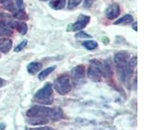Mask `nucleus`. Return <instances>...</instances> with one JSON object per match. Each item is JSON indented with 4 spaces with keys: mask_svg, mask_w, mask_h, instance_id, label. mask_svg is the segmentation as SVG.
Here are the masks:
<instances>
[{
    "mask_svg": "<svg viewBox=\"0 0 148 130\" xmlns=\"http://www.w3.org/2000/svg\"><path fill=\"white\" fill-rule=\"evenodd\" d=\"M28 124L32 126H42L51 120L59 121L63 118V112L58 108H49L44 106L34 105L26 113Z\"/></svg>",
    "mask_w": 148,
    "mask_h": 130,
    "instance_id": "f257e3e1",
    "label": "nucleus"
},
{
    "mask_svg": "<svg viewBox=\"0 0 148 130\" xmlns=\"http://www.w3.org/2000/svg\"><path fill=\"white\" fill-rule=\"evenodd\" d=\"M129 60L130 54L125 51H119L114 56V62L116 74L118 75L119 78L122 81H123L124 73Z\"/></svg>",
    "mask_w": 148,
    "mask_h": 130,
    "instance_id": "f03ea898",
    "label": "nucleus"
},
{
    "mask_svg": "<svg viewBox=\"0 0 148 130\" xmlns=\"http://www.w3.org/2000/svg\"><path fill=\"white\" fill-rule=\"evenodd\" d=\"M88 77L94 82L102 81L104 77L103 63L97 59H92L88 68Z\"/></svg>",
    "mask_w": 148,
    "mask_h": 130,
    "instance_id": "7ed1b4c3",
    "label": "nucleus"
},
{
    "mask_svg": "<svg viewBox=\"0 0 148 130\" xmlns=\"http://www.w3.org/2000/svg\"><path fill=\"white\" fill-rule=\"evenodd\" d=\"M34 98L38 103L42 105H49L53 101V86L50 83H47L42 88L40 89L34 95Z\"/></svg>",
    "mask_w": 148,
    "mask_h": 130,
    "instance_id": "20e7f679",
    "label": "nucleus"
},
{
    "mask_svg": "<svg viewBox=\"0 0 148 130\" xmlns=\"http://www.w3.org/2000/svg\"><path fill=\"white\" fill-rule=\"evenodd\" d=\"M53 87L56 91L61 95H66L72 89L70 78L66 74H62L55 80Z\"/></svg>",
    "mask_w": 148,
    "mask_h": 130,
    "instance_id": "39448f33",
    "label": "nucleus"
},
{
    "mask_svg": "<svg viewBox=\"0 0 148 130\" xmlns=\"http://www.w3.org/2000/svg\"><path fill=\"white\" fill-rule=\"evenodd\" d=\"M71 79L75 86H80L85 80V67L82 65L74 67L71 70Z\"/></svg>",
    "mask_w": 148,
    "mask_h": 130,
    "instance_id": "423d86ee",
    "label": "nucleus"
},
{
    "mask_svg": "<svg viewBox=\"0 0 148 130\" xmlns=\"http://www.w3.org/2000/svg\"><path fill=\"white\" fill-rule=\"evenodd\" d=\"M90 21V16L86 15H79L78 17L77 20L73 24L71 27V30L73 32L79 31L86 28V27L89 24Z\"/></svg>",
    "mask_w": 148,
    "mask_h": 130,
    "instance_id": "0eeeda50",
    "label": "nucleus"
},
{
    "mask_svg": "<svg viewBox=\"0 0 148 130\" xmlns=\"http://www.w3.org/2000/svg\"><path fill=\"white\" fill-rule=\"evenodd\" d=\"M137 65V57L136 56H134L128 62L127 65L125 68V73H124L123 76V81L128 82L132 77L134 69Z\"/></svg>",
    "mask_w": 148,
    "mask_h": 130,
    "instance_id": "6e6552de",
    "label": "nucleus"
},
{
    "mask_svg": "<svg viewBox=\"0 0 148 130\" xmlns=\"http://www.w3.org/2000/svg\"><path fill=\"white\" fill-rule=\"evenodd\" d=\"M121 14V8L117 3H112L106 9L105 15L109 20H114L118 18Z\"/></svg>",
    "mask_w": 148,
    "mask_h": 130,
    "instance_id": "1a4fd4ad",
    "label": "nucleus"
},
{
    "mask_svg": "<svg viewBox=\"0 0 148 130\" xmlns=\"http://www.w3.org/2000/svg\"><path fill=\"white\" fill-rule=\"evenodd\" d=\"M11 21L0 20V35L9 36L13 34Z\"/></svg>",
    "mask_w": 148,
    "mask_h": 130,
    "instance_id": "9d476101",
    "label": "nucleus"
},
{
    "mask_svg": "<svg viewBox=\"0 0 148 130\" xmlns=\"http://www.w3.org/2000/svg\"><path fill=\"white\" fill-rule=\"evenodd\" d=\"M103 75L106 78H111L113 76V63L109 59H107L103 63Z\"/></svg>",
    "mask_w": 148,
    "mask_h": 130,
    "instance_id": "9b49d317",
    "label": "nucleus"
},
{
    "mask_svg": "<svg viewBox=\"0 0 148 130\" xmlns=\"http://www.w3.org/2000/svg\"><path fill=\"white\" fill-rule=\"evenodd\" d=\"M13 42L9 38H2L0 39V51L3 53H8L12 48Z\"/></svg>",
    "mask_w": 148,
    "mask_h": 130,
    "instance_id": "f8f14e48",
    "label": "nucleus"
},
{
    "mask_svg": "<svg viewBox=\"0 0 148 130\" xmlns=\"http://www.w3.org/2000/svg\"><path fill=\"white\" fill-rule=\"evenodd\" d=\"M11 26L13 28H15L22 35H25L28 32V26L25 22L11 21Z\"/></svg>",
    "mask_w": 148,
    "mask_h": 130,
    "instance_id": "ddd939ff",
    "label": "nucleus"
},
{
    "mask_svg": "<svg viewBox=\"0 0 148 130\" xmlns=\"http://www.w3.org/2000/svg\"><path fill=\"white\" fill-rule=\"evenodd\" d=\"M42 68V64L40 62H32L27 66V70L29 74L34 75Z\"/></svg>",
    "mask_w": 148,
    "mask_h": 130,
    "instance_id": "4468645a",
    "label": "nucleus"
},
{
    "mask_svg": "<svg viewBox=\"0 0 148 130\" xmlns=\"http://www.w3.org/2000/svg\"><path fill=\"white\" fill-rule=\"evenodd\" d=\"M66 0H51L49 6L54 10H61L65 7Z\"/></svg>",
    "mask_w": 148,
    "mask_h": 130,
    "instance_id": "2eb2a0df",
    "label": "nucleus"
},
{
    "mask_svg": "<svg viewBox=\"0 0 148 130\" xmlns=\"http://www.w3.org/2000/svg\"><path fill=\"white\" fill-rule=\"evenodd\" d=\"M133 16L130 15H126L123 16L121 18H119L114 22V25H128L131 23L133 21Z\"/></svg>",
    "mask_w": 148,
    "mask_h": 130,
    "instance_id": "dca6fc26",
    "label": "nucleus"
},
{
    "mask_svg": "<svg viewBox=\"0 0 148 130\" xmlns=\"http://www.w3.org/2000/svg\"><path fill=\"white\" fill-rule=\"evenodd\" d=\"M56 68V66H53V67H50L46 68V69L42 71V72L39 74V75H38V79H39L40 81L44 80L49 74H51V73L53 72Z\"/></svg>",
    "mask_w": 148,
    "mask_h": 130,
    "instance_id": "f3484780",
    "label": "nucleus"
},
{
    "mask_svg": "<svg viewBox=\"0 0 148 130\" xmlns=\"http://www.w3.org/2000/svg\"><path fill=\"white\" fill-rule=\"evenodd\" d=\"M82 46L88 50H94L98 46V44L95 40H86L83 42Z\"/></svg>",
    "mask_w": 148,
    "mask_h": 130,
    "instance_id": "a211bd4d",
    "label": "nucleus"
},
{
    "mask_svg": "<svg viewBox=\"0 0 148 130\" xmlns=\"http://www.w3.org/2000/svg\"><path fill=\"white\" fill-rule=\"evenodd\" d=\"M82 0H68L67 8L69 9H73L75 8L81 3Z\"/></svg>",
    "mask_w": 148,
    "mask_h": 130,
    "instance_id": "6ab92c4d",
    "label": "nucleus"
},
{
    "mask_svg": "<svg viewBox=\"0 0 148 130\" xmlns=\"http://www.w3.org/2000/svg\"><path fill=\"white\" fill-rule=\"evenodd\" d=\"M14 1H15V3L16 6V8L18 9V11H25V5H24V0H14Z\"/></svg>",
    "mask_w": 148,
    "mask_h": 130,
    "instance_id": "aec40b11",
    "label": "nucleus"
},
{
    "mask_svg": "<svg viewBox=\"0 0 148 130\" xmlns=\"http://www.w3.org/2000/svg\"><path fill=\"white\" fill-rule=\"evenodd\" d=\"M75 37L77 39H87V38H91L92 36L89 34H88L85 32L81 31L80 32L77 33L75 35Z\"/></svg>",
    "mask_w": 148,
    "mask_h": 130,
    "instance_id": "412c9836",
    "label": "nucleus"
},
{
    "mask_svg": "<svg viewBox=\"0 0 148 130\" xmlns=\"http://www.w3.org/2000/svg\"><path fill=\"white\" fill-rule=\"evenodd\" d=\"M27 42H28L27 40H24V41L21 42V44H19L18 46L15 47V52H19V51H22L23 49L26 47V46H27Z\"/></svg>",
    "mask_w": 148,
    "mask_h": 130,
    "instance_id": "4be33fe9",
    "label": "nucleus"
},
{
    "mask_svg": "<svg viewBox=\"0 0 148 130\" xmlns=\"http://www.w3.org/2000/svg\"><path fill=\"white\" fill-rule=\"evenodd\" d=\"M96 0H84V7L86 9H89L93 5Z\"/></svg>",
    "mask_w": 148,
    "mask_h": 130,
    "instance_id": "5701e85b",
    "label": "nucleus"
},
{
    "mask_svg": "<svg viewBox=\"0 0 148 130\" xmlns=\"http://www.w3.org/2000/svg\"><path fill=\"white\" fill-rule=\"evenodd\" d=\"M30 130H55L53 127L49 126H43V127H34V128H31Z\"/></svg>",
    "mask_w": 148,
    "mask_h": 130,
    "instance_id": "b1692460",
    "label": "nucleus"
},
{
    "mask_svg": "<svg viewBox=\"0 0 148 130\" xmlns=\"http://www.w3.org/2000/svg\"><path fill=\"white\" fill-rule=\"evenodd\" d=\"M5 84V80L0 78V87H3Z\"/></svg>",
    "mask_w": 148,
    "mask_h": 130,
    "instance_id": "393cba45",
    "label": "nucleus"
},
{
    "mask_svg": "<svg viewBox=\"0 0 148 130\" xmlns=\"http://www.w3.org/2000/svg\"><path fill=\"white\" fill-rule=\"evenodd\" d=\"M132 28L135 30V31H137V30H138V29H137V22L133 23Z\"/></svg>",
    "mask_w": 148,
    "mask_h": 130,
    "instance_id": "a878e982",
    "label": "nucleus"
},
{
    "mask_svg": "<svg viewBox=\"0 0 148 130\" xmlns=\"http://www.w3.org/2000/svg\"><path fill=\"white\" fill-rule=\"evenodd\" d=\"M8 0H0V3H5L6 1H8Z\"/></svg>",
    "mask_w": 148,
    "mask_h": 130,
    "instance_id": "bb28decb",
    "label": "nucleus"
},
{
    "mask_svg": "<svg viewBox=\"0 0 148 130\" xmlns=\"http://www.w3.org/2000/svg\"><path fill=\"white\" fill-rule=\"evenodd\" d=\"M40 1H48V0H40Z\"/></svg>",
    "mask_w": 148,
    "mask_h": 130,
    "instance_id": "cd10ccee",
    "label": "nucleus"
}]
</instances>
